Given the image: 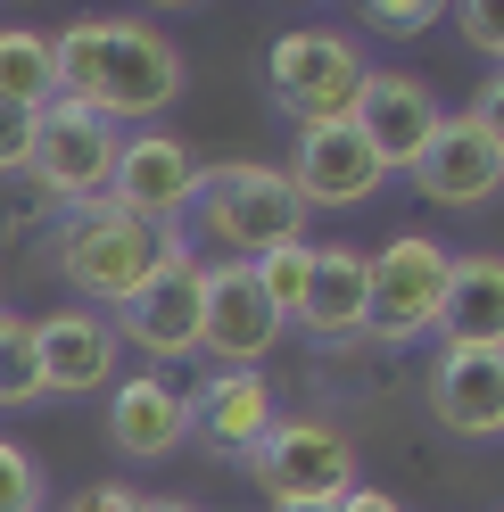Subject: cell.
<instances>
[{
  "instance_id": "6da1fadb",
  "label": "cell",
  "mask_w": 504,
  "mask_h": 512,
  "mask_svg": "<svg viewBox=\"0 0 504 512\" xmlns=\"http://www.w3.org/2000/svg\"><path fill=\"white\" fill-rule=\"evenodd\" d=\"M157 256H166V232H157V223H141V215H124L116 199L67 207V215H58V232H50L58 281H75L91 306H116V314L149 290Z\"/></svg>"
},
{
  "instance_id": "7a4b0ae2",
  "label": "cell",
  "mask_w": 504,
  "mask_h": 512,
  "mask_svg": "<svg viewBox=\"0 0 504 512\" xmlns=\"http://www.w3.org/2000/svg\"><path fill=\"white\" fill-rule=\"evenodd\" d=\"M191 223L224 265H257V256L306 240V207L281 166H215L191 199Z\"/></svg>"
},
{
  "instance_id": "3957f363",
  "label": "cell",
  "mask_w": 504,
  "mask_h": 512,
  "mask_svg": "<svg viewBox=\"0 0 504 512\" xmlns=\"http://www.w3.org/2000/svg\"><path fill=\"white\" fill-rule=\"evenodd\" d=\"M447 265L455 248H438L430 232H397L389 248L364 256V331L372 339H430L438 331V306H447Z\"/></svg>"
},
{
  "instance_id": "277c9868",
  "label": "cell",
  "mask_w": 504,
  "mask_h": 512,
  "mask_svg": "<svg viewBox=\"0 0 504 512\" xmlns=\"http://www.w3.org/2000/svg\"><path fill=\"white\" fill-rule=\"evenodd\" d=\"M265 75H273V100L281 116L298 124V133H323V124H348L356 116V91H364V58L348 34H323V25H306V34H281L273 58H265Z\"/></svg>"
},
{
  "instance_id": "5b68a950",
  "label": "cell",
  "mask_w": 504,
  "mask_h": 512,
  "mask_svg": "<svg viewBox=\"0 0 504 512\" xmlns=\"http://www.w3.org/2000/svg\"><path fill=\"white\" fill-rule=\"evenodd\" d=\"M248 471H257V488H265L281 512L348 504V496H356V446L339 438L331 422H314V413H290V422H273L265 446L248 455Z\"/></svg>"
},
{
  "instance_id": "8992f818",
  "label": "cell",
  "mask_w": 504,
  "mask_h": 512,
  "mask_svg": "<svg viewBox=\"0 0 504 512\" xmlns=\"http://www.w3.org/2000/svg\"><path fill=\"white\" fill-rule=\"evenodd\" d=\"M116 149H124V133H116L100 108L50 100V108L34 116V157H25V174L42 182V199H58V207H91V199H108Z\"/></svg>"
},
{
  "instance_id": "52a82bcc",
  "label": "cell",
  "mask_w": 504,
  "mask_h": 512,
  "mask_svg": "<svg viewBox=\"0 0 504 512\" xmlns=\"http://www.w3.org/2000/svg\"><path fill=\"white\" fill-rule=\"evenodd\" d=\"M199 306H207V256L182 232H166V256H157L149 290L116 314V339L141 347L149 372L157 364H182V356H199Z\"/></svg>"
},
{
  "instance_id": "ba28073f",
  "label": "cell",
  "mask_w": 504,
  "mask_h": 512,
  "mask_svg": "<svg viewBox=\"0 0 504 512\" xmlns=\"http://www.w3.org/2000/svg\"><path fill=\"white\" fill-rule=\"evenodd\" d=\"M199 182H207V166H199V149L182 141V133H141V141L116 149L108 199H116L124 215L157 223V232H182V215H191V199H199Z\"/></svg>"
},
{
  "instance_id": "9c48e42d",
  "label": "cell",
  "mask_w": 504,
  "mask_h": 512,
  "mask_svg": "<svg viewBox=\"0 0 504 512\" xmlns=\"http://www.w3.org/2000/svg\"><path fill=\"white\" fill-rule=\"evenodd\" d=\"M281 347V314L257 290V265H207V306H199V356H215V372H257Z\"/></svg>"
},
{
  "instance_id": "30bf717a",
  "label": "cell",
  "mask_w": 504,
  "mask_h": 512,
  "mask_svg": "<svg viewBox=\"0 0 504 512\" xmlns=\"http://www.w3.org/2000/svg\"><path fill=\"white\" fill-rule=\"evenodd\" d=\"M174 100H182V50L157 34V25H108L91 108L116 124V116H157V108H174Z\"/></svg>"
},
{
  "instance_id": "8fae6325",
  "label": "cell",
  "mask_w": 504,
  "mask_h": 512,
  "mask_svg": "<svg viewBox=\"0 0 504 512\" xmlns=\"http://www.w3.org/2000/svg\"><path fill=\"white\" fill-rule=\"evenodd\" d=\"M348 124L364 133V149L381 157L389 174H414V157L430 149L438 124H447V108H438V91H430L422 75H364Z\"/></svg>"
},
{
  "instance_id": "7c38bea8",
  "label": "cell",
  "mask_w": 504,
  "mask_h": 512,
  "mask_svg": "<svg viewBox=\"0 0 504 512\" xmlns=\"http://www.w3.org/2000/svg\"><path fill=\"white\" fill-rule=\"evenodd\" d=\"M389 182V166L364 149L356 124H323V133H298V157H290V190H298V207H364L372 190Z\"/></svg>"
},
{
  "instance_id": "4fadbf2b",
  "label": "cell",
  "mask_w": 504,
  "mask_h": 512,
  "mask_svg": "<svg viewBox=\"0 0 504 512\" xmlns=\"http://www.w3.org/2000/svg\"><path fill=\"white\" fill-rule=\"evenodd\" d=\"M42 347V397H91V389H116V323L91 306H58L34 323Z\"/></svg>"
},
{
  "instance_id": "5bb4252c",
  "label": "cell",
  "mask_w": 504,
  "mask_h": 512,
  "mask_svg": "<svg viewBox=\"0 0 504 512\" xmlns=\"http://www.w3.org/2000/svg\"><path fill=\"white\" fill-rule=\"evenodd\" d=\"M430 413L455 438H504V347H438Z\"/></svg>"
},
{
  "instance_id": "9a60e30c",
  "label": "cell",
  "mask_w": 504,
  "mask_h": 512,
  "mask_svg": "<svg viewBox=\"0 0 504 512\" xmlns=\"http://www.w3.org/2000/svg\"><path fill=\"white\" fill-rule=\"evenodd\" d=\"M414 190L430 207H488L504 190V157L480 141V124L471 116H447L430 133V149L414 157Z\"/></svg>"
},
{
  "instance_id": "2e32d148",
  "label": "cell",
  "mask_w": 504,
  "mask_h": 512,
  "mask_svg": "<svg viewBox=\"0 0 504 512\" xmlns=\"http://www.w3.org/2000/svg\"><path fill=\"white\" fill-rule=\"evenodd\" d=\"M108 438H116V455H133V463L174 455V446L191 438V389H174L166 372L116 380L108 389Z\"/></svg>"
},
{
  "instance_id": "e0dca14e",
  "label": "cell",
  "mask_w": 504,
  "mask_h": 512,
  "mask_svg": "<svg viewBox=\"0 0 504 512\" xmlns=\"http://www.w3.org/2000/svg\"><path fill=\"white\" fill-rule=\"evenodd\" d=\"M281 422V405H273V380L265 372H215L207 389L191 397V438L207 446V455H257L265 430Z\"/></svg>"
},
{
  "instance_id": "ac0fdd59",
  "label": "cell",
  "mask_w": 504,
  "mask_h": 512,
  "mask_svg": "<svg viewBox=\"0 0 504 512\" xmlns=\"http://www.w3.org/2000/svg\"><path fill=\"white\" fill-rule=\"evenodd\" d=\"M447 347H504V256L471 248L447 265V306H438Z\"/></svg>"
},
{
  "instance_id": "d6986e66",
  "label": "cell",
  "mask_w": 504,
  "mask_h": 512,
  "mask_svg": "<svg viewBox=\"0 0 504 512\" xmlns=\"http://www.w3.org/2000/svg\"><path fill=\"white\" fill-rule=\"evenodd\" d=\"M298 323L314 339H356L364 331V248H314V273H306V298H298Z\"/></svg>"
},
{
  "instance_id": "ffe728a7",
  "label": "cell",
  "mask_w": 504,
  "mask_h": 512,
  "mask_svg": "<svg viewBox=\"0 0 504 512\" xmlns=\"http://www.w3.org/2000/svg\"><path fill=\"white\" fill-rule=\"evenodd\" d=\"M0 100L25 108V116H42V108L58 100V83H50V34L0 25Z\"/></svg>"
},
{
  "instance_id": "44dd1931",
  "label": "cell",
  "mask_w": 504,
  "mask_h": 512,
  "mask_svg": "<svg viewBox=\"0 0 504 512\" xmlns=\"http://www.w3.org/2000/svg\"><path fill=\"white\" fill-rule=\"evenodd\" d=\"M100 50H108V25H67V34H50V83L58 100H83L100 91Z\"/></svg>"
},
{
  "instance_id": "7402d4cb",
  "label": "cell",
  "mask_w": 504,
  "mask_h": 512,
  "mask_svg": "<svg viewBox=\"0 0 504 512\" xmlns=\"http://www.w3.org/2000/svg\"><path fill=\"white\" fill-rule=\"evenodd\" d=\"M42 397V347H34V314L0 306V405H34Z\"/></svg>"
},
{
  "instance_id": "603a6c76",
  "label": "cell",
  "mask_w": 504,
  "mask_h": 512,
  "mask_svg": "<svg viewBox=\"0 0 504 512\" xmlns=\"http://www.w3.org/2000/svg\"><path fill=\"white\" fill-rule=\"evenodd\" d=\"M306 273H314V248H306V240H290V248H273V256H257V290H265V306L281 314V323H298Z\"/></svg>"
},
{
  "instance_id": "cb8c5ba5",
  "label": "cell",
  "mask_w": 504,
  "mask_h": 512,
  "mask_svg": "<svg viewBox=\"0 0 504 512\" xmlns=\"http://www.w3.org/2000/svg\"><path fill=\"white\" fill-rule=\"evenodd\" d=\"M0 512H42V463L17 438H0Z\"/></svg>"
},
{
  "instance_id": "d4e9b609",
  "label": "cell",
  "mask_w": 504,
  "mask_h": 512,
  "mask_svg": "<svg viewBox=\"0 0 504 512\" xmlns=\"http://www.w3.org/2000/svg\"><path fill=\"white\" fill-rule=\"evenodd\" d=\"M463 42L480 58H504V0H471L463 9Z\"/></svg>"
},
{
  "instance_id": "484cf974",
  "label": "cell",
  "mask_w": 504,
  "mask_h": 512,
  "mask_svg": "<svg viewBox=\"0 0 504 512\" xmlns=\"http://www.w3.org/2000/svg\"><path fill=\"white\" fill-rule=\"evenodd\" d=\"M25 157H34V116H25V108H9V100H0V174H17V166H25Z\"/></svg>"
},
{
  "instance_id": "4316f807",
  "label": "cell",
  "mask_w": 504,
  "mask_h": 512,
  "mask_svg": "<svg viewBox=\"0 0 504 512\" xmlns=\"http://www.w3.org/2000/svg\"><path fill=\"white\" fill-rule=\"evenodd\" d=\"M364 17L381 25V34H422L438 9H430V0H364Z\"/></svg>"
},
{
  "instance_id": "83f0119b",
  "label": "cell",
  "mask_w": 504,
  "mask_h": 512,
  "mask_svg": "<svg viewBox=\"0 0 504 512\" xmlns=\"http://www.w3.org/2000/svg\"><path fill=\"white\" fill-rule=\"evenodd\" d=\"M463 116H471V124H480V141H488V149L504 157V75H496V83H480V100H471Z\"/></svg>"
},
{
  "instance_id": "f1b7e54d",
  "label": "cell",
  "mask_w": 504,
  "mask_h": 512,
  "mask_svg": "<svg viewBox=\"0 0 504 512\" xmlns=\"http://www.w3.org/2000/svg\"><path fill=\"white\" fill-rule=\"evenodd\" d=\"M67 512H141V496H133V488H83Z\"/></svg>"
},
{
  "instance_id": "f546056e",
  "label": "cell",
  "mask_w": 504,
  "mask_h": 512,
  "mask_svg": "<svg viewBox=\"0 0 504 512\" xmlns=\"http://www.w3.org/2000/svg\"><path fill=\"white\" fill-rule=\"evenodd\" d=\"M339 512H405V504H397V496H381V488H356Z\"/></svg>"
},
{
  "instance_id": "4dcf8cb0",
  "label": "cell",
  "mask_w": 504,
  "mask_h": 512,
  "mask_svg": "<svg viewBox=\"0 0 504 512\" xmlns=\"http://www.w3.org/2000/svg\"><path fill=\"white\" fill-rule=\"evenodd\" d=\"M141 512H199V504H191V496H149Z\"/></svg>"
},
{
  "instance_id": "1f68e13d",
  "label": "cell",
  "mask_w": 504,
  "mask_h": 512,
  "mask_svg": "<svg viewBox=\"0 0 504 512\" xmlns=\"http://www.w3.org/2000/svg\"><path fill=\"white\" fill-rule=\"evenodd\" d=\"M306 512H339V504H306Z\"/></svg>"
}]
</instances>
